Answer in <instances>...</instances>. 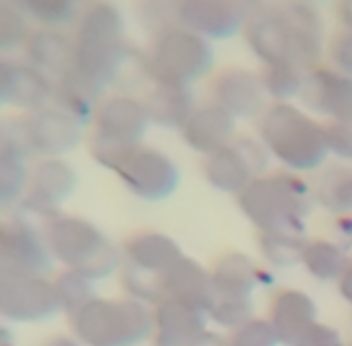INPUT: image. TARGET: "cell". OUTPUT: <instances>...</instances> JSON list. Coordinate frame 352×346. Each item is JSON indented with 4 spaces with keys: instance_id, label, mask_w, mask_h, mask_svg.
Returning <instances> with one entry per match:
<instances>
[{
    "instance_id": "6da1fadb",
    "label": "cell",
    "mask_w": 352,
    "mask_h": 346,
    "mask_svg": "<svg viewBox=\"0 0 352 346\" xmlns=\"http://www.w3.org/2000/svg\"><path fill=\"white\" fill-rule=\"evenodd\" d=\"M74 43L76 67L104 88L122 76L133 55L124 37V17L110 0H94L82 10Z\"/></svg>"
},
{
    "instance_id": "7a4b0ae2",
    "label": "cell",
    "mask_w": 352,
    "mask_h": 346,
    "mask_svg": "<svg viewBox=\"0 0 352 346\" xmlns=\"http://www.w3.org/2000/svg\"><path fill=\"white\" fill-rule=\"evenodd\" d=\"M311 190L294 173L261 175L239 194V206L261 233H303Z\"/></svg>"
},
{
    "instance_id": "3957f363",
    "label": "cell",
    "mask_w": 352,
    "mask_h": 346,
    "mask_svg": "<svg viewBox=\"0 0 352 346\" xmlns=\"http://www.w3.org/2000/svg\"><path fill=\"white\" fill-rule=\"evenodd\" d=\"M258 131L265 149L292 171H314L330 155L324 125L287 102L269 108Z\"/></svg>"
},
{
    "instance_id": "277c9868",
    "label": "cell",
    "mask_w": 352,
    "mask_h": 346,
    "mask_svg": "<svg viewBox=\"0 0 352 346\" xmlns=\"http://www.w3.org/2000/svg\"><path fill=\"white\" fill-rule=\"evenodd\" d=\"M69 320L84 346H139L153 336V312L135 297H94Z\"/></svg>"
},
{
    "instance_id": "5b68a950",
    "label": "cell",
    "mask_w": 352,
    "mask_h": 346,
    "mask_svg": "<svg viewBox=\"0 0 352 346\" xmlns=\"http://www.w3.org/2000/svg\"><path fill=\"white\" fill-rule=\"evenodd\" d=\"M43 233L53 259L94 281L108 277L120 263V252L90 220L57 214L45 222Z\"/></svg>"
},
{
    "instance_id": "8992f818",
    "label": "cell",
    "mask_w": 352,
    "mask_h": 346,
    "mask_svg": "<svg viewBox=\"0 0 352 346\" xmlns=\"http://www.w3.org/2000/svg\"><path fill=\"white\" fill-rule=\"evenodd\" d=\"M214 63L208 39L190 29L177 27L153 39L145 53V67L153 84L190 88L201 80Z\"/></svg>"
},
{
    "instance_id": "52a82bcc",
    "label": "cell",
    "mask_w": 352,
    "mask_h": 346,
    "mask_svg": "<svg viewBox=\"0 0 352 346\" xmlns=\"http://www.w3.org/2000/svg\"><path fill=\"white\" fill-rule=\"evenodd\" d=\"M149 125L143 100L124 94L106 98L94 116L92 157L106 169L116 171L120 161L141 145Z\"/></svg>"
},
{
    "instance_id": "ba28073f",
    "label": "cell",
    "mask_w": 352,
    "mask_h": 346,
    "mask_svg": "<svg viewBox=\"0 0 352 346\" xmlns=\"http://www.w3.org/2000/svg\"><path fill=\"white\" fill-rule=\"evenodd\" d=\"M122 259L129 297L157 305L163 301V277L184 259V252L167 235L143 233L124 245Z\"/></svg>"
},
{
    "instance_id": "9c48e42d",
    "label": "cell",
    "mask_w": 352,
    "mask_h": 346,
    "mask_svg": "<svg viewBox=\"0 0 352 346\" xmlns=\"http://www.w3.org/2000/svg\"><path fill=\"white\" fill-rule=\"evenodd\" d=\"M261 271L249 257L230 252L218 261L212 271V301L208 316L224 326L239 328L252 318V294L258 285Z\"/></svg>"
},
{
    "instance_id": "30bf717a",
    "label": "cell",
    "mask_w": 352,
    "mask_h": 346,
    "mask_svg": "<svg viewBox=\"0 0 352 346\" xmlns=\"http://www.w3.org/2000/svg\"><path fill=\"white\" fill-rule=\"evenodd\" d=\"M61 310L55 281L45 275L0 271V314L8 322L29 324L53 318Z\"/></svg>"
},
{
    "instance_id": "8fae6325",
    "label": "cell",
    "mask_w": 352,
    "mask_h": 346,
    "mask_svg": "<svg viewBox=\"0 0 352 346\" xmlns=\"http://www.w3.org/2000/svg\"><path fill=\"white\" fill-rule=\"evenodd\" d=\"M263 143L234 139L230 145L212 153L204 161V175L212 188L224 194H243L267 169L269 157Z\"/></svg>"
},
{
    "instance_id": "7c38bea8",
    "label": "cell",
    "mask_w": 352,
    "mask_h": 346,
    "mask_svg": "<svg viewBox=\"0 0 352 346\" xmlns=\"http://www.w3.org/2000/svg\"><path fill=\"white\" fill-rule=\"evenodd\" d=\"M126 190L145 202L167 199L179 186V169L173 159L153 147H135L114 171Z\"/></svg>"
},
{
    "instance_id": "4fadbf2b",
    "label": "cell",
    "mask_w": 352,
    "mask_h": 346,
    "mask_svg": "<svg viewBox=\"0 0 352 346\" xmlns=\"http://www.w3.org/2000/svg\"><path fill=\"white\" fill-rule=\"evenodd\" d=\"M51 255L45 233H39L29 220L12 218L0 228V271L45 275L51 269Z\"/></svg>"
},
{
    "instance_id": "5bb4252c",
    "label": "cell",
    "mask_w": 352,
    "mask_h": 346,
    "mask_svg": "<svg viewBox=\"0 0 352 346\" xmlns=\"http://www.w3.org/2000/svg\"><path fill=\"white\" fill-rule=\"evenodd\" d=\"M19 129L31 157L43 159H59L76 147L82 137V125L53 104L19 118Z\"/></svg>"
},
{
    "instance_id": "9a60e30c",
    "label": "cell",
    "mask_w": 352,
    "mask_h": 346,
    "mask_svg": "<svg viewBox=\"0 0 352 346\" xmlns=\"http://www.w3.org/2000/svg\"><path fill=\"white\" fill-rule=\"evenodd\" d=\"M76 188L74 169L61 159L39 161L29 175V186L23 198V208L47 220L59 214V206L72 196Z\"/></svg>"
},
{
    "instance_id": "2e32d148",
    "label": "cell",
    "mask_w": 352,
    "mask_h": 346,
    "mask_svg": "<svg viewBox=\"0 0 352 346\" xmlns=\"http://www.w3.org/2000/svg\"><path fill=\"white\" fill-rule=\"evenodd\" d=\"M0 102L27 112L41 110L53 102V80L29 61L2 59Z\"/></svg>"
},
{
    "instance_id": "e0dca14e",
    "label": "cell",
    "mask_w": 352,
    "mask_h": 346,
    "mask_svg": "<svg viewBox=\"0 0 352 346\" xmlns=\"http://www.w3.org/2000/svg\"><path fill=\"white\" fill-rule=\"evenodd\" d=\"M247 12L241 0H179V23L204 39H228L241 31Z\"/></svg>"
},
{
    "instance_id": "ac0fdd59",
    "label": "cell",
    "mask_w": 352,
    "mask_h": 346,
    "mask_svg": "<svg viewBox=\"0 0 352 346\" xmlns=\"http://www.w3.org/2000/svg\"><path fill=\"white\" fill-rule=\"evenodd\" d=\"M302 98L309 110L352 127V78L340 69L314 67L307 72Z\"/></svg>"
},
{
    "instance_id": "d6986e66",
    "label": "cell",
    "mask_w": 352,
    "mask_h": 346,
    "mask_svg": "<svg viewBox=\"0 0 352 346\" xmlns=\"http://www.w3.org/2000/svg\"><path fill=\"white\" fill-rule=\"evenodd\" d=\"M208 312L186 299L165 297L153 310V345L190 346L206 330Z\"/></svg>"
},
{
    "instance_id": "ffe728a7",
    "label": "cell",
    "mask_w": 352,
    "mask_h": 346,
    "mask_svg": "<svg viewBox=\"0 0 352 346\" xmlns=\"http://www.w3.org/2000/svg\"><path fill=\"white\" fill-rule=\"evenodd\" d=\"M273 12L283 23L294 41L296 65L302 67L303 72H311L324 47V25L320 12L311 4L300 0L285 2Z\"/></svg>"
},
{
    "instance_id": "44dd1931",
    "label": "cell",
    "mask_w": 352,
    "mask_h": 346,
    "mask_svg": "<svg viewBox=\"0 0 352 346\" xmlns=\"http://www.w3.org/2000/svg\"><path fill=\"white\" fill-rule=\"evenodd\" d=\"M212 96L216 104L228 110L234 118L256 116L265 106V86L261 74L243 67L224 69L212 84Z\"/></svg>"
},
{
    "instance_id": "7402d4cb",
    "label": "cell",
    "mask_w": 352,
    "mask_h": 346,
    "mask_svg": "<svg viewBox=\"0 0 352 346\" xmlns=\"http://www.w3.org/2000/svg\"><path fill=\"white\" fill-rule=\"evenodd\" d=\"M234 133L236 118L216 102L196 106L182 129V137L188 147L206 157L230 145L234 141Z\"/></svg>"
},
{
    "instance_id": "603a6c76",
    "label": "cell",
    "mask_w": 352,
    "mask_h": 346,
    "mask_svg": "<svg viewBox=\"0 0 352 346\" xmlns=\"http://www.w3.org/2000/svg\"><path fill=\"white\" fill-rule=\"evenodd\" d=\"M104 86L86 76L76 65L53 82V106L76 118L82 127L94 122V116L100 108Z\"/></svg>"
},
{
    "instance_id": "cb8c5ba5",
    "label": "cell",
    "mask_w": 352,
    "mask_h": 346,
    "mask_svg": "<svg viewBox=\"0 0 352 346\" xmlns=\"http://www.w3.org/2000/svg\"><path fill=\"white\" fill-rule=\"evenodd\" d=\"M269 320L277 330L281 345L296 346L318 322V307L314 299L300 290H283L271 303Z\"/></svg>"
},
{
    "instance_id": "d4e9b609",
    "label": "cell",
    "mask_w": 352,
    "mask_h": 346,
    "mask_svg": "<svg viewBox=\"0 0 352 346\" xmlns=\"http://www.w3.org/2000/svg\"><path fill=\"white\" fill-rule=\"evenodd\" d=\"M25 61L55 82L76 65V43L55 27L33 31L25 45Z\"/></svg>"
},
{
    "instance_id": "484cf974",
    "label": "cell",
    "mask_w": 352,
    "mask_h": 346,
    "mask_svg": "<svg viewBox=\"0 0 352 346\" xmlns=\"http://www.w3.org/2000/svg\"><path fill=\"white\" fill-rule=\"evenodd\" d=\"M247 41H249L252 53L258 59H263L265 65H273V63H294L296 65L294 41L273 10L252 19L247 27Z\"/></svg>"
},
{
    "instance_id": "4316f807",
    "label": "cell",
    "mask_w": 352,
    "mask_h": 346,
    "mask_svg": "<svg viewBox=\"0 0 352 346\" xmlns=\"http://www.w3.org/2000/svg\"><path fill=\"white\" fill-rule=\"evenodd\" d=\"M147 116L153 125L163 129H184L192 112L196 110L190 88L155 84L143 98Z\"/></svg>"
},
{
    "instance_id": "83f0119b",
    "label": "cell",
    "mask_w": 352,
    "mask_h": 346,
    "mask_svg": "<svg viewBox=\"0 0 352 346\" xmlns=\"http://www.w3.org/2000/svg\"><path fill=\"white\" fill-rule=\"evenodd\" d=\"M165 297L192 301L208 312L212 301V273H208L196 261L184 257L163 277V299Z\"/></svg>"
},
{
    "instance_id": "f1b7e54d",
    "label": "cell",
    "mask_w": 352,
    "mask_h": 346,
    "mask_svg": "<svg viewBox=\"0 0 352 346\" xmlns=\"http://www.w3.org/2000/svg\"><path fill=\"white\" fill-rule=\"evenodd\" d=\"M314 202L332 214L349 216L352 214V167L330 165L326 167L311 190Z\"/></svg>"
},
{
    "instance_id": "f546056e",
    "label": "cell",
    "mask_w": 352,
    "mask_h": 346,
    "mask_svg": "<svg viewBox=\"0 0 352 346\" xmlns=\"http://www.w3.org/2000/svg\"><path fill=\"white\" fill-rule=\"evenodd\" d=\"M302 263L307 273L318 281H338L351 259L346 257L344 248L338 247L336 243L314 239L305 243Z\"/></svg>"
},
{
    "instance_id": "4dcf8cb0",
    "label": "cell",
    "mask_w": 352,
    "mask_h": 346,
    "mask_svg": "<svg viewBox=\"0 0 352 346\" xmlns=\"http://www.w3.org/2000/svg\"><path fill=\"white\" fill-rule=\"evenodd\" d=\"M261 80L267 96L283 104L296 96H302L305 72L294 63H273L265 65V69L261 72Z\"/></svg>"
},
{
    "instance_id": "1f68e13d",
    "label": "cell",
    "mask_w": 352,
    "mask_h": 346,
    "mask_svg": "<svg viewBox=\"0 0 352 346\" xmlns=\"http://www.w3.org/2000/svg\"><path fill=\"white\" fill-rule=\"evenodd\" d=\"M305 243L303 233H261L258 237L263 257L275 267L302 263Z\"/></svg>"
},
{
    "instance_id": "d6a6232c",
    "label": "cell",
    "mask_w": 352,
    "mask_h": 346,
    "mask_svg": "<svg viewBox=\"0 0 352 346\" xmlns=\"http://www.w3.org/2000/svg\"><path fill=\"white\" fill-rule=\"evenodd\" d=\"M137 19L145 31L159 37L167 31L182 27L179 0H141L137 6Z\"/></svg>"
},
{
    "instance_id": "836d02e7",
    "label": "cell",
    "mask_w": 352,
    "mask_h": 346,
    "mask_svg": "<svg viewBox=\"0 0 352 346\" xmlns=\"http://www.w3.org/2000/svg\"><path fill=\"white\" fill-rule=\"evenodd\" d=\"M31 29L25 17V10L12 0L0 2V50L4 53L14 50H25Z\"/></svg>"
},
{
    "instance_id": "e575fe53",
    "label": "cell",
    "mask_w": 352,
    "mask_h": 346,
    "mask_svg": "<svg viewBox=\"0 0 352 346\" xmlns=\"http://www.w3.org/2000/svg\"><path fill=\"white\" fill-rule=\"evenodd\" d=\"M55 290L59 296L61 310H65L69 316L80 312L86 303L94 299V279L78 273V271H63L55 279Z\"/></svg>"
},
{
    "instance_id": "d590c367",
    "label": "cell",
    "mask_w": 352,
    "mask_h": 346,
    "mask_svg": "<svg viewBox=\"0 0 352 346\" xmlns=\"http://www.w3.org/2000/svg\"><path fill=\"white\" fill-rule=\"evenodd\" d=\"M27 14L43 23L45 27H57L72 21L84 0H12Z\"/></svg>"
},
{
    "instance_id": "8d00e7d4",
    "label": "cell",
    "mask_w": 352,
    "mask_h": 346,
    "mask_svg": "<svg viewBox=\"0 0 352 346\" xmlns=\"http://www.w3.org/2000/svg\"><path fill=\"white\" fill-rule=\"evenodd\" d=\"M230 346H279L281 340L277 336V330L273 328L271 320H258L251 318L249 322L241 324L232 330Z\"/></svg>"
},
{
    "instance_id": "74e56055",
    "label": "cell",
    "mask_w": 352,
    "mask_h": 346,
    "mask_svg": "<svg viewBox=\"0 0 352 346\" xmlns=\"http://www.w3.org/2000/svg\"><path fill=\"white\" fill-rule=\"evenodd\" d=\"M328 153L336 155L338 159L352 161V127L346 122L330 120L324 125Z\"/></svg>"
},
{
    "instance_id": "f35d334b",
    "label": "cell",
    "mask_w": 352,
    "mask_h": 346,
    "mask_svg": "<svg viewBox=\"0 0 352 346\" xmlns=\"http://www.w3.org/2000/svg\"><path fill=\"white\" fill-rule=\"evenodd\" d=\"M296 346H344L342 336L338 334V330H334L328 324H322L320 320L305 332L302 340Z\"/></svg>"
},
{
    "instance_id": "ab89813d",
    "label": "cell",
    "mask_w": 352,
    "mask_h": 346,
    "mask_svg": "<svg viewBox=\"0 0 352 346\" xmlns=\"http://www.w3.org/2000/svg\"><path fill=\"white\" fill-rule=\"evenodd\" d=\"M332 57L338 69L352 78V33L338 35L332 43Z\"/></svg>"
},
{
    "instance_id": "60d3db41",
    "label": "cell",
    "mask_w": 352,
    "mask_h": 346,
    "mask_svg": "<svg viewBox=\"0 0 352 346\" xmlns=\"http://www.w3.org/2000/svg\"><path fill=\"white\" fill-rule=\"evenodd\" d=\"M190 346H230V338H226V336H222L218 332L204 330Z\"/></svg>"
},
{
    "instance_id": "b9f144b4",
    "label": "cell",
    "mask_w": 352,
    "mask_h": 346,
    "mask_svg": "<svg viewBox=\"0 0 352 346\" xmlns=\"http://www.w3.org/2000/svg\"><path fill=\"white\" fill-rule=\"evenodd\" d=\"M338 292H340V296L344 297V301H349L352 305V259L351 263L346 265L344 273L338 279Z\"/></svg>"
},
{
    "instance_id": "7bdbcfd3",
    "label": "cell",
    "mask_w": 352,
    "mask_h": 346,
    "mask_svg": "<svg viewBox=\"0 0 352 346\" xmlns=\"http://www.w3.org/2000/svg\"><path fill=\"white\" fill-rule=\"evenodd\" d=\"M338 17L346 27V33H352V0H338Z\"/></svg>"
},
{
    "instance_id": "ee69618b",
    "label": "cell",
    "mask_w": 352,
    "mask_h": 346,
    "mask_svg": "<svg viewBox=\"0 0 352 346\" xmlns=\"http://www.w3.org/2000/svg\"><path fill=\"white\" fill-rule=\"evenodd\" d=\"M43 346H84L82 340H78L76 336H65V334H57V336H51L50 340H45Z\"/></svg>"
}]
</instances>
